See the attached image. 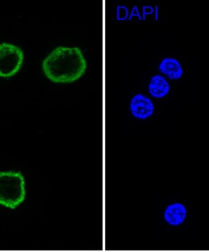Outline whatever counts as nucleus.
<instances>
[{"label":"nucleus","mask_w":209,"mask_h":252,"mask_svg":"<svg viewBox=\"0 0 209 252\" xmlns=\"http://www.w3.org/2000/svg\"><path fill=\"white\" fill-rule=\"evenodd\" d=\"M43 68L52 82L70 83L84 74L86 62L79 48L59 47L44 60Z\"/></svg>","instance_id":"f257e3e1"},{"label":"nucleus","mask_w":209,"mask_h":252,"mask_svg":"<svg viewBox=\"0 0 209 252\" xmlns=\"http://www.w3.org/2000/svg\"><path fill=\"white\" fill-rule=\"evenodd\" d=\"M26 198V182L21 172H0V205L15 209Z\"/></svg>","instance_id":"f03ea898"},{"label":"nucleus","mask_w":209,"mask_h":252,"mask_svg":"<svg viewBox=\"0 0 209 252\" xmlns=\"http://www.w3.org/2000/svg\"><path fill=\"white\" fill-rule=\"evenodd\" d=\"M23 51L8 43L0 45V77H9L15 75L22 67Z\"/></svg>","instance_id":"7ed1b4c3"},{"label":"nucleus","mask_w":209,"mask_h":252,"mask_svg":"<svg viewBox=\"0 0 209 252\" xmlns=\"http://www.w3.org/2000/svg\"><path fill=\"white\" fill-rule=\"evenodd\" d=\"M131 114L136 119H144L151 117L154 112V103L150 98L139 94L135 95L130 103Z\"/></svg>","instance_id":"20e7f679"},{"label":"nucleus","mask_w":209,"mask_h":252,"mask_svg":"<svg viewBox=\"0 0 209 252\" xmlns=\"http://www.w3.org/2000/svg\"><path fill=\"white\" fill-rule=\"evenodd\" d=\"M186 218L185 206L182 203H173L167 207L164 213L165 220L170 225L178 226L184 222Z\"/></svg>","instance_id":"39448f33"},{"label":"nucleus","mask_w":209,"mask_h":252,"mask_svg":"<svg viewBox=\"0 0 209 252\" xmlns=\"http://www.w3.org/2000/svg\"><path fill=\"white\" fill-rule=\"evenodd\" d=\"M160 72L168 76L171 80H179L183 75V69L175 58H164L159 65Z\"/></svg>","instance_id":"423d86ee"},{"label":"nucleus","mask_w":209,"mask_h":252,"mask_svg":"<svg viewBox=\"0 0 209 252\" xmlns=\"http://www.w3.org/2000/svg\"><path fill=\"white\" fill-rule=\"evenodd\" d=\"M149 91L154 97L163 98L170 92V85L163 77L155 75L151 78L149 85Z\"/></svg>","instance_id":"0eeeda50"},{"label":"nucleus","mask_w":209,"mask_h":252,"mask_svg":"<svg viewBox=\"0 0 209 252\" xmlns=\"http://www.w3.org/2000/svg\"><path fill=\"white\" fill-rule=\"evenodd\" d=\"M128 10L124 6H118L117 9V18L118 20L123 21L128 19Z\"/></svg>","instance_id":"6e6552de"}]
</instances>
